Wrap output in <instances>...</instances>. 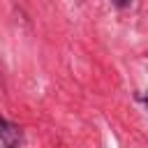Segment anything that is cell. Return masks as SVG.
Returning <instances> with one entry per match:
<instances>
[{
    "label": "cell",
    "instance_id": "3",
    "mask_svg": "<svg viewBox=\"0 0 148 148\" xmlns=\"http://www.w3.org/2000/svg\"><path fill=\"white\" fill-rule=\"evenodd\" d=\"M143 102H146V104H148V92H146V95H143Z\"/></svg>",
    "mask_w": 148,
    "mask_h": 148
},
{
    "label": "cell",
    "instance_id": "2",
    "mask_svg": "<svg viewBox=\"0 0 148 148\" xmlns=\"http://www.w3.org/2000/svg\"><path fill=\"white\" fill-rule=\"evenodd\" d=\"M113 2H116L118 7H125V5H127V0H113Z\"/></svg>",
    "mask_w": 148,
    "mask_h": 148
},
{
    "label": "cell",
    "instance_id": "1",
    "mask_svg": "<svg viewBox=\"0 0 148 148\" xmlns=\"http://www.w3.org/2000/svg\"><path fill=\"white\" fill-rule=\"evenodd\" d=\"M21 139H23V134H21L18 125L0 118V141H2V146L5 148H18L21 146Z\"/></svg>",
    "mask_w": 148,
    "mask_h": 148
}]
</instances>
